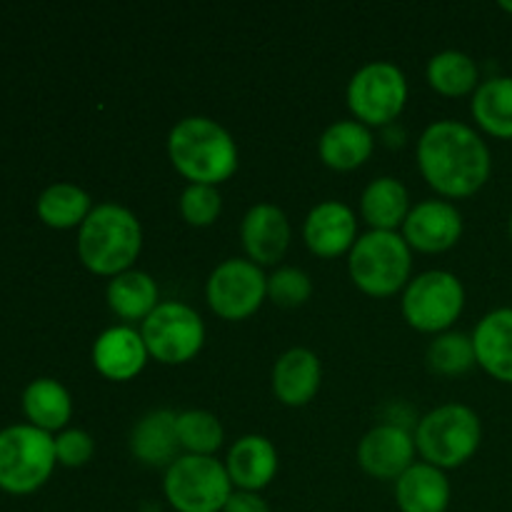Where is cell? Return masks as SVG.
<instances>
[{
	"instance_id": "836d02e7",
	"label": "cell",
	"mask_w": 512,
	"mask_h": 512,
	"mask_svg": "<svg viewBox=\"0 0 512 512\" xmlns=\"http://www.w3.org/2000/svg\"><path fill=\"white\" fill-rule=\"evenodd\" d=\"M223 512H270L268 503L260 498L258 493H248V490H238V493L230 495V500L225 503Z\"/></svg>"
},
{
	"instance_id": "e575fe53",
	"label": "cell",
	"mask_w": 512,
	"mask_h": 512,
	"mask_svg": "<svg viewBox=\"0 0 512 512\" xmlns=\"http://www.w3.org/2000/svg\"><path fill=\"white\" fill-rule=\"evenodd\" d=\"M500 8L508 10V13H512V0H500Z\"/></svg>"
},
{
	"instance_id": "1f68e13d",
	"label": "cell",
	"mask_w": 512,
	"mask_h": 512,
	"mask_svg": "<svg viewBox=\"0 0 512 512\" xmlns=\"http://www.w3.org/2000/svg\"><path fill=\"white\" fill-rule=\"evenodd\" d=\"M268 295L275 305L298 308L313 295V280L300 268H278L268 278Z\"/></svg>"
},
{
	"instance_id": "4316f807",
	"label": "cell",
	"mask_w": 512,
	"mask_h": 512,
	"mask_svg": "<svg viewBox=\"0 0 512 512\" xmlns=\"http://www.w3.org/2000/svg\"><path fill=\"white\" fill-rule=\"evenodd\" d=\"M90 195L73 183H55L38 198V215L50 228H75L90 215Z\"/></svg>"
},
{
	"instance_id": "8fae6325",
	"label": "cell",
	"mask_w": 512,
	"mask_h": 512,
	"mask_svg": "<svg viewBox=\"0 0 512 512\" xmlns=\"http://www.w3.org/2000/svg\"><path fill=\"white\" fill-rule=\"evenodd\" d=\"M208 303L220 318L243 320L263 305L268 295V278L258 263L243 258H228L210 273Z\"/></svg>"
},
{
	"instance_id": "f546056e",
	"label": "cell",
	"mask_w": 512,
	"mask_h": 512,
	"mask_svg": "<svg viewBox=\"0 0 512 512\" xmlns=\"http://www.w3.org/2000/svg\"><path fill=\"white\" fill-rule=\"evenodd\" d=\"M428 363L435 373L460 375L478 363L473 338L465 333H440L428 348Z\"/></svg>"
},
{
	"instance_id": "7c38bea8",
	"label": "cell",
	"mask_w": 512,
	"mask_h": 512,
	"mask_svg": "<svg viewBox=\"0 0 512 512\" xmlns=\"http://www.w3.org/2000/svg\"><path fill=\"white\" fill-rule=\"evenodd\" d=\"M463 235V215L448 200H423L410 208L403 223V238L423 253H443Z\"/></svg>"
},
{
	"instance_id": "44dd1931",
	"label": "cell",
	"mask_w": 512,
	"mask_h": 512,
	"mask_svg": "<svg viewBox=\"0 0 512 512\" xmlns=\"http://www.w3.org/2000/svg\"><path fill=\"white\" fill-rule=\"evenodd\" d=\"M475 358L493 378L512 383V308L485 315L473 333Z\"/></svg>"
},
{
	"instance_id": "d6986e66",
	"label": "cell",
	"mask_w": 512,
	"mask_h": 512,
	"mask_svg": "<svg viewBox=\"0 0 512 512\" xmlns=\"http://www.w3.org/2000/svg\"><path fill=\"white\" fill-rule=\"evenodd\" d=\"M130 450L150 468H170L180 458L178 415L173 410H153L143 415L130 435Z\"/></svg>"
},
{
	"instance_id": "52a82bcc",
	"label": "cell",
	"mask_w": 512,
	"mask_h": 512,
	"mask_svg": "<svg viewBox=\"0 0 512 512\" xmlns=\"http://www.w3.org/2000/svg\"><path fill=\"white\" fill-rule=\"evenodd\" d=\"M163 488L178 512H223L233 480L213 455H180L165 473Z\"/></svg>"
},
{
	"instance_id": "4fadbf2b",
	"label": "cell",
	"mask_w": 512,
	"mask_h": 512,
	"mask_svg": "<svg viewBox=\"0 0 512 512\" xmlns=\"http://www.w3.org/2000/svg\"><path fill=\"white\" fill-rule=\"evenodd\" d=\"M358 460L373 478L398 480L415 460V435H410L403 425H375L360 440Z\"/></svg>"
},
{
	"instance_id": "ba28073f",
	"label": "cell",
	"mask_w": 512,
	"mask_h": 512,
	"mask_svg": "<svg viewBox=\"0 0 512 512\" xmlns=\"http://www.w3.org/2000/svg\"><path fill=\"white\" fill-rule=\"evenodd\" d=\"M408 80L395 63L373 60L358 68L348 83V105L365 125H390L405 108Z\"/></svg>"
},
{
	"instance_id": "30bf717a",
	"label": "cell",
	"mask_w": 512,
	"mask_h": 512,
	"mask_svg": "<svg viewBox=\"0 0 512 512\" xmlns=\"http://www.w3.org/2000/svg\"><path fill=\"white\" fill-rule=\"evenodd\" d=\"M140 335L155 360L165 365H178L188 363L203 348L205 325L190 305L168 300L143 320Z\"/></svg>"
},
{
	"instance_id": "9c48e42d",
	"label": "cell",
	"mask_w": 512,
	"mask_h": 512,
	"mask_svg": "<svg viewBox=\"0 0 512 512\" xmlns=\"http://www.w3.org/2000/svg\"><path fill=\"white\" fill-rule=\"evenodd\" d=\"M465 305V288L448 270H428L405 285L403 315L423 333H443L458 320Z\"/></svg>"
},
{
	"instance_id": "f1b7e54d",
	"label": "cell",
	"mask_w": 512,
	"mask_h": 512,
	"mask_svg": "<svg viewBox=\"0 0 512 512\" xmlns=\"http://www.w3.org/2000/svg\"><path fill=\"white\" fill-rule=\"evenodd\" d=\"M178 438L188 455H213L223 445V425L208 410H185L178 415Z\"/></svg>"
},
{
	"instance_id": "cb8c5ba5",
	"label": "cell",
	"mask_w": 512,
	"mask_h": 512,
	"mask_svg": "<svg viewBox=\"0 0 512 512\" xmlns=\"http://www.w3.org/2000/svg\"><path fill=\"white\" fill-rule=\"evenodd\" d=\"M360 210L373 230H395L405 223L410 213L408 190L395 178H378L363 190Z\"/></svg>"
},
{
	"instance_id": "8992f818",
	"label": "cell",
	"mask_w": 512,
	"mask_h": 512,
	"mask_svg": "<svg viewBox=\"0 0 512 512\" xmlns=\"http://www.w3.org/2000/svg\"><path fill=\"white\" fill-rule=\"evenodd\" d=\"M55 438L35 425H13L0 430V488L28 495L45 485L53 473Z\"/></svg>"
},
{
	"instance_id": "4dcf8cb0",
	"label": "cell",
	"mask_w": 512,
	"mask_h": 512,
	"mask_svg": "<svg viewBox=\"0 0 512 512\" xmlns=\"http://www.w3.org/2000/svg\"><path fill=\"white\" fill-rule=\"evenodd\" d=\"M220 210H223V198L215 185L190 183L180 195V213L190 225H198V228L213 225Z\"/></svg>"
},
{
	"instance_id": "603a6c76",
	"label": "cell",
	"mask_w": 512,
	"mask_h": 512,
	"mask_svg": "<svg viewBox=\"0 0 512 512\" xmlns=\"http://www.w3.org/2000/svg\"><path fill=\"white\" fill-rule=\"evenodd\" d=\"M108 305L123 320H145L158 308V283L143 270H125L108 283Z\"/></svg>"
},
{
	"instance_id": "2e32d148",
	"label": "cell",
	"mask_w": 512,
	"mask_h": 512,
	"mask_svg": "<svg viewBox=\"0 0 512 512\" xmlns=\"http://www.w3.org/2000/svg\"><path fill=\"white\" fill-rule=\"evenodd\" d=\"M148 345L130 325L103 330L93 345V363L110 380H130L148 363Z\"/></svg>"
},
{
	"instance_id": "7a4b0ae2",
	"label": "cell",
	"mask_w": 512,
	"mask_h": 512,
	"mask_svg": "<svg viewBox=\"0 0 512 512\" xmlns=\"http://www.w3.org/2000/svg\"><path fill=\"white\" fill-rule=\"evenodd\" d=\"M168 153L178 173L190 183L218 185L238 168V145L233 135L218 120L205 115H190L173 125Z\"/></svg>"
},
{
	"instance_id": "484cf974",
	"label": "cell",
	"mask_w": 512,
	"mask_h": 512,
	"mask_svg": "<svg viewBox=\"0 0 512 512\" xmlns=\"http://www.w3.org/2000/svg\"><path fill=\"white\" fill-rule=\"evenodd\" d=\"M473 115L483 130L495 138H512V78L493 75L483 80L473 95Z\"/></svg>"
},
{
	"instance_id": "d590c367",
	"label": "cell",
	"mask_w": 512,
	"mask_h": 512,
	"mask_svg": "<svg viewBox=\"0 0 512 512\" xmlns=\"http://www.w3.org/2000/svg\"><path fill=\"white\" fill-rule=\"evenodd\" d=\"M510 235H512V215H510Z\"/></svg>"
},
{
	"instance_id": "ffe728a7",
	"label": "cell",
	"mask_w": 512,
	"mask_h": 512,
	"mask_svg": "<svg viewBox=\"0 0 512 512\" xmlns=\"http://www.w3.org/2000/svg\"><path fill=\"white\" fill-rule=\"evenodd\" d=\"M395 500L403 512H445L450 505V483L435 465L413 463L395 480Z\"/></svg>"
},
{
	"instance_id": "7402d4cb",
	"label": "cell",
	"mask_w": 512,
	"mask_h": 512,
	"mask_svg": "<svg viewBox=\"0 0 512 512\" xmlns=\"http://www.w3.org/2000/svg\"><path fill=\"white\" fill-rule=\"evenodd\" d=\"M373 133L360 120H338L328 125L318 140V153L335 170H353L373 153Z\"/></svg>"
},
{
	"instance_id": "e0dca14e",
	"label": "cell",
	"mask_w": 512,
	"mask_h": 512,
	"mask_svg": "<svg viewBox=\"0 0 512 512\" xmlns=\"http://www.w3.org/2000/svg\"><path fill=\"white\" fill-rule=\"evenodd\" d=\"M323 378V368L313 350L308 348H290L275 360L273 368V393L278 395L280 403L308 405L315 398Z\"/></svg>"
},
{
	"instance_id": "ac0fdd59",
	"label": "cell",
	"mask_w": 512,
	"mask_h": 512,
	"mask_svg": "<svg viewBox=\"0 0 512 512\" xmlns=\"http://www.w3.org/2000/svg\"><path fill=\"white\" fill-rule=\"evenodd\" d=\"M225 470L238 490L258 493L265 485H270V480L278 473V450L263 435H243L230 448Z\"/></svg>"
},
{
	"instance_id": "d6a6232c",
	"label": "cell",
	"mask_w": 512,
	"mask_h": 512,
	"mask_svg": "<svg viewBox=\"0 0 512 512\" xmlns=\"http://www.w3.org/2000/svg\"><path fill=\"white\" fill-rule=\"evenodd\" d=\"M95 453V443L90 438V433L85 430H63V433L55 438V458L65 468H83Z\"/></svg>"
},
{
	"instance_id": "83f0119b",
	"label": "cell",
	"mask_w": 512,
	"mask_h": 512,
	"mask_svg": "<svg viewBox=\"0 0 512 512\" xmlns=\"http://www.w3.org/2000/svg\"><path fill=\"white\" fill-rule=\"evenodd\" d=\"M428 80L438 93L455 98V95L478 90L480 70L475 60L463 50H443V53L430 58Z\"/></svg>"
},
{
	"instance_id": "d4e9b609",
	"label": "cell",
	"mask_w": 512,
	"mask_h": 512,
	"mask_svg": "<svg viewBox=\"0 0 512 512\" xmlns=\"http://www.w3.org/2000/svg\"><path fill=\"white\" fill-rule=\"evenodd\" d=\"M23 410L28 415L30 425L53 433V430L65 428L73 413V400L70 393L53 378H38L25 388Z\"/></svg>"
},
{
	"instance_id": "5b68a950",
	"label": "cell",
	"mask_w": 512,
	"mask_h": 512,
	"mask_svg": "<svg viewBox=\"0 0 512 512\" xmlns=\"http://www.w3.org/2000/svg\"><path fill=\"white\" fill-rule=\"evenodd\" d=\"M410 245L395 230H370L355 240L348 268L355 285L368 295L398 293L410 280Z\"/></svg>"
},
{
	"instance_id": "5bb4252c",
	"label": "cell",
	"mask_w": 512,
	"mask_h": 512,
	"mask_svg": "<svg viewBox=\"0 0 512 512\" xmlns=\"http://www.w3.org/2000/svg\"><path fill=\"white\" fill-rule=\"evenodd\" d=\"M245 253L258 265H275L290 245L288 215L273 203H258L240 223Z\"/></svg>"
},
{
	"instance_id": "6da1fadb",
	"label": "cell",
	"mask_w": 512,
	"mask_h": 512,
	"mask_svg": "<svg viewBox=\"0 0 512 512\" xmlns=\"http://www.w3.org/2000/svg\"><path fill=\"white\" fill-rule=\"evenodd\" d=\"M418 165L423 178L448 198L478 193L493 168L485 140L460 120H438L423 130Z\"/></svg>"
},
{
	"instance_id": "3957f363",
	"label": "cell",
	"mask_w": 512,
	"mask_h": 512,
	"mask_svg": "<svg viewBox=\"0 0 512 512\" xmlns=\"http://www.w3.org/2000/svg\"><path fill=\"white\" fill-rule=\"evenodd\" d=\"M143 248L140 220L118 203H103L90 210L78 230V255L88 270L115 275L130 270Z\"/></svg>"
},
{
	"instance_id": "277c9868",
	"label": "cell",
	"mask_w": 512,
	"mask_h": 512,
	"mask_svg": "<svg viewBox=\"0 0 512 512\" xmlns=\"http://www.w3.org/2000/svg\"><path fill=\"white\" fill-rule=\"evenodd\" d=\"M483 425L468 405L448 403L430 410L415 430V448L435 468H458L475 455Z\"/></svg>"
},
{
	"instance_id": "9a60e30c",
	"label": "cell",
	"mask_w": 512,
	"mask_h": 512,
	"mask_svg": "<svg viewBox=\"0 0 512 512\" xmlns=\"http://www.w3.org/2000/svg\"><path fill=\"white\" fill-rule=\"evenodd\" d=\"M305 243L320 258H335V255L353 250L355 235H358V220L355 213L340 200H325L318 203L305 218Z\"/></svg>"
}]
</instances>
